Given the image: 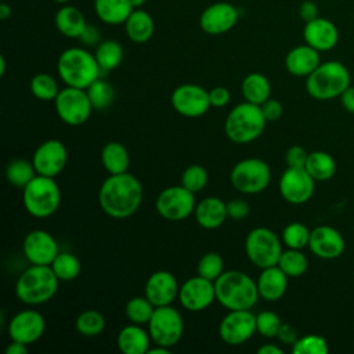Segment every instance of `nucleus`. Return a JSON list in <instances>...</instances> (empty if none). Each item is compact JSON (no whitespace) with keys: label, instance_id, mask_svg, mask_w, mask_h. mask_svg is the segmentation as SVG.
I'll return each instance as SVG.
<instances>
[{"label":"nucleus","instance_id":"27","mask_svg":"<svg viewBox=\"0 0 354 354\" xmlns=\"http://www.w3.org/2000/svg\"><path fill=\"white\" fill-rule=\"evenodd\" d=\"M149 332L142 325L130 324L122 328L116 336V344L123 354H147L151 344Z\"/></svg>","mask_w":354,"mask_h":354},{"label":"nucleus","instance_id":"55","mask_svg":"<svg viewBox=\"0 0 354 354\" xmlns=\"http://www.w3.org/2000/svg\"><path fill=\"white\" fill-rule=\"evenodd\" d=\"M6 354H28V344L11 340V343L6 347Z\"/></svg>","mask_w":354,"mask_h":354},{"label":"nucleus","instance_id":"19","mask_svg":"<svg viewBox=\"0 0 354 354\" xmlns=\"http://www.w3.org/2000/svg\"><path fill=\"white\" fill-rule=\"evenodd\" d=\"M44 329V317L36 310H22L17 313L8 322L10 339L28 346L37 342L43 336Z\"/></svg>","mask_w":354,"mask_h":354},{"label":"nucleus","instance_id":"33","mask_svg":"<svg viewBox=\"0 0 354 354\" xmlns=\"http://www.w3.org/2000/svg\"><path fill=\"white\" fill-rule=\"evenodd\" d=\"M304 169L315 181H328L336 173V162L330 153L314 151L308 153Z\"/></svg>","mask_w":354,"mask_h":354},{"label":"nucleus","instance_id":"6","mask_svg":"<svg viewBox=\"0 0 354 354\" xmlns=\"http://www.w3.org/2000/svg\"><path fill=\"white\" fill-rule=\"evenodd\" d=\"M267 119L261 106L252 102H241L230 111L224 122L227 137L235 144H248L261 136Z\"/></svg>","mask_w":354,"mask_h":354},{"label":"nucleus","instance_id":"9","mask_svg":"<svg viewBox=\"0 0 354 354\" xmlns=\"http://www.w3.org/2000/svg\"><path fill=\"white\" fill-rule=\"evenodd\" d=\"M230 180L232 187L246 195L263 192L271 180L268 163L259 158H246L239 160L231 170Z\"/></svg>","mask_w":354,"mask_h":354},{"label":"nucleus","instance_id":"23","mask_svg":"<svg viewBox=\"0 0 354 354\" xmlns=\"http://www.w3.org/2000/svg\"><path fill=\"white\" fill-rule=\"evenodd\" d=\"M303 39L304 43L319 53L329 51L339 41V30L330 19L317 17L315 19L306 22L303 28Z\"/></svg>","mask_w":354,"mask_h":354},{"label":"nucleus","instance_id":"49","mask_svg":"<svg viewBox=\"0 0 354 354\" xmlns=\"http://www.w3.org/2000/svg\"><path fill=\"white\" fill-rule=\"evenodd\" d=\"M261 111L264 118L267 119V122H274L278 120L282 116L283 112V106L278 100L274 98H268L266 102H263L261 105Z\"/></svg>","mask_w":354,"mask_h":354},{"label":"nucleus","instance_id":"26","mask_svg":"<svg viewBox=\"0 0 354 354\" xmlns=\"http://www.w3.org/2000/svg\"><path fill=\"white\" fill-rule=\"evenodd\" d=\"M194 214L196 223L202 228L214 230L218 228L228 217L227 203L217 196H207L196 203Z\"/></svg>","mask_w":354,"mask_h":354},{"label":"nucleus","instance_id":"57","mask_svg":"<svg viewBox=\"0 0 354 354\" xmlns=\"http://www.w3.org/2000/svg\"><path fill=\"white\" fill-rule=\"evenodd\" d=\"M12 14V10L11 7L7 4V3H1L0 4V18L1 19H8Z\"/></svg>","mask_w":354,"mask_h":354},{"label":"nucleus","instance_id":"56","mask_svg":"<svg viewBox=\"0 0 354 354\" xmlns=\"http://www.w3.org/2000/svg\"><path fill=\"white\" fill-rule=\"evenodd\" d=\"M282 348L278 347L277 344H272V343H267V344H263L257 348V354H282Z\"/></svg>","mask_w":354,"mask_h":354},{"label":"nucleus","instance_id":"2","mask_svg":"<svg viewBox=\"0 0 354 354\" xmlns=\"http://www.w3.org/2000/svg\"><path fill=\"white\" fill-rule=\"evenodd\" d=\"M216 300L227 310H252L259 300L257 283L242 271H224L216 281Z\"/></svg>","mask_w":354,"mask_h":354},{"label":"nucleus","instance_id":"39","mask_svg":"<svg viewBox=\"0 0 354 354\" xmlns=\"http://www.w3.org/2000/svg\"><path fill=\"white\" fill-rule=\"evenodd\" d=\"M86 91H87V95L90 98L93 108L100 109V111L111 106V104L113 102V98H115V90H113L112 84L101 77L94 80L86 88Z\"/></svg>","mask_w":354,"mask_h":354},{"label":"nucleus","instance_id":"7","mask_svg":"<svg viewBox=\"0 0 354 354\" xmlns=\"http://www.w3.org/2000/svg\"><path fill=\"white\" fill-rule=\"evenodd\" d=\"M22 203L25 210L36 218L53 216L61 203V191L54 177L37 174L22 189Z\"/></svg>","mask_w":354,"mask_h":354},{"label":"nucleus","instance_id":"60","mask_svg":"<svg viewBox=\"0 0 354 354\" xmlns=\"http://www.w3.org/2000/svg\"><path fill=\"white\" fill-rule=\"evenodd\" d=\"M6 73V58L0 55V76H4Z\"/></svg>","mask_w":354,"mask_h":354},{"label":"nucleus","instance_id":"40","mask_svg":"<svg viewBox=\"0 0 354 354\" xmlns=\"http://www.w3.org/2000/svg\"><path fill=\"white\" fill-rule=\"evenodd\" d=\"M75 328L77 330V333L87 336V337H93L100 335L104 328H105V318L104 315L97 311V310H84L82 311L76 321H75Z\"/></svg>","mask_w":354,"mask_h":354},{"label":"nucleus","instance_id":"47","mask_svg":"<svg viewBox=\"0 0 354 354\" xmlns=\"http://www.w3.org/2000/svg\"><path fill=\"white\" fill-rule=\"evenodd\" d=\"M307 151L300 145H292L285 153V162L288 167H304L307 162Z\"/></svg>","mask_w":354,"mask_h":354},{"label":"nucleus","instance_id":"48","mask_svg":"<svg viewBox=\"0 0 354 354\" xmlns=\"http://www.w3.org/2000/svg\"><path fill=\"white\" fill-rule=\"evenodd\" d=\"M249 205L243 199H232L227 202V214L232 220H242L249 214Z\"/></svg>","mask_w":354,"mask_h":354},{"label":"nucleus","instance_id":"36","mask_svg":"<svg viewBox=\"0 0 354 354\" xmlns=\"http://www.w3.org/2000/svg\"><path fill=\"white\" fill-rule=\"evenodd\" d=\"M277 266L289 278H297V277H301L307 271L308 260L300 249L288 248V250H282Z\"/></svg>","mask_w":354,"mask_h":354},{"label":"nucleus","instance_id":"14","mask_svg":"<svg viewBox=\"0 0 354 354\" xmlns=\"http://www.w3.org/2000/svg\"><path fill=\"white\" fill-rule=\"evenodd\" d=\"M170 102L173 109L185 118H199L212 106L209 91L202 86L192 83H185L176 87L171 93Z\"/></svg>","mask_w":354,"mask_h":354},{"label":"nucleus","instance_id":"59","mask_svg":"<svg viewBox=\"0 0 354 354\" xmlns=\"http://www.w3.org/2000/svg\"><path fill=\"white\" fill-rule=\"evenodd\" d=\"M129 1L133 6V8H141L147 0H129Z\"/></svg>","mask_w":354,"mask_h":354},{"label":"nucleus","instance_id":"13","mask_svg":"<svg viewBox=\"0 0 354 354\" xmlns=\"http://www.w3.org/2000/svg\"><path fill=\"white\" fill-rule=\"evenodd\" d=\"M256 330V315L250 310H230L218 325V335L228 346L246 343Z\"/></svg>","mask_w":354,"mask_h":354},{"label":"nucleus","instance_id":"35","mask_svg":"<svg viewBox=\"0 0 354 354\" xmlns=\"http://www.w3.org/2000/svg\"><path fill=\"white\" fill-rule=\"evenodd\" d=\"M36 176L37 173L33 163L26 159H14L6 167L7 181L21 189H24Z\"/></svg>","mask_w":354,"mask_h":354},{"label":"nucleus","instance_id":"34","mask_svg":"<svg viewBox=\"0 0 354 354\" xmlns=\"http://www.w3.org/2000/svg\"><path fill=\"white\" fill-rule=\"evenodd\" d=\"M95 59L101 68V72H109L116 69L123 59V47L113 39L101 40L95 46Z\"/></svg>","mask_w":354,"mask_h":354},{"label":"nucleus","instance_id":"46","mask_svg":"<svg viewBox=\"0 0 354 354\" xmlns=\"http://www.w3.org/2000/svg\"><path fill=\"white\" fill-rule=\"evenodd\" d=\"M282 321L278 314L272 311H261L256 315V330L263 337L272 339L277 337Z\"/></svg>","mask_w":354,"mask_h":354},{"label":"nucleus","instance_id":"51","mask_svg":"<svg viewBox=\"0 0 354 354\" xmlns=\"http://www.w3.org/2000/svg\"><path fill=\"white\" fill-rule=\"evenodd\" d=\"M79 39L86 46H98L101 41V33L95 25L87 24Z\"/></svg>","mask_w":354,"mask_h":354},{"label":"nucleus","instance_id":"10","mask_svg":"<svg viewBox=\"0 0 354 354\" xmlns=\"http://www.w3.org/2000/svg\"><path fill=\"white\" fill-rule=\"evenodd\" d=\"M148 332L155 344L171 348L176 346L184 332V321L181 314L169 306L156 307L149 322Z\"/></svg>","mask_w":354,"mask_h":354},{"label":"nucleus","instance_id":"31","mask_svg":"<svg viewBox=\"0 0 354 354\" xmlns=\"http://www.w3.org/2000/svg\"><path fill=\"white\" fill-rule=\"evenodd\" d=\"M101 163L109 174L126 173L130 165V156L126 147L118 141L106 142L101 149Z\"/></svg>","mask_w":354,"mask_h":354},{"label":"nucleus","instance_id":"16","mask_svg":"<svg viewBox=\"0 0 354 354\" xmlns=\"http://www.w3.org/2000/svg\"><path fill=\"white\" fill-rule=\"evenodd\" d=\"M68 162V151L62 141L47 140L41 142L32 156V163L36 173L40 176L55 177L58 176Z\"/></svg>","mask_w":354,"mask_h":354},{"label":"nucleus","instance_id":"22","mask_svg":"<svg viewBox=\"0 0 354 354\" xmlns=\"http://www.w3.org/2000/svg\"><path fill=\"white\" fill-rule=\"evenodd\" d=\"M178 290L180 285L176 277L165 270L152 272L148 277L144 288L145 296L155 307L171 304L174 299L178 297Z\"/></svg>","mask_w":354,"mask_h":354},{"label":"nucleus","instance_id":"4","mask_svg":"<svg viewBox=\"0 0 354 354\" xmlns=\"http://www.w3.org/2000/svg\"><path fill=\"white\" fill-rule=\"evenodd\" d=\"M59 279L50 266L32 264L15 282V296L28 306L47 303L58 290Z\"/></svg>","mask_w":354,"mask_h":354},{"label":"nucleus","instance_id":"5","mask_svg":"<svg viewBox=\"0 0 354 354\" xmlns=\"http://www.w3.org/2000/svg\"><path fill=\"white\" fill-rule=\"evenodd\" d=\"M351 84L347 66L339 61L321 62L306 77V90L310 97L319 101L333 100Z\"/></svg>","mask_w":354,"mask_h":354},{"label":"nucleus","instance_id":"24","mask_svg":"<svg viewBox=\"0 0 354 354\" xmlns=\"http://www.w3.org/2000/svg\"><path fill=\"white\" fill-rule=\"evenodd\" d=\"M321 64L319 51L308 46L307 43L300 44L289 50L285 57L286 71L299 77H307Z\"/></svg>","mask_w":354,"mask_h":354},{"label":"nucleus","instance_id":"54","mask_svg":"<svg viewBox=\"0 0 354 354\" xmlns=\"http://www.w3.org/2000/svg\"><path fill=\"white\" fill-rule=\"evenodd\" d=\"M340 102H342V106L350 112V113H354V86H348L342 94H340Z\"/></svg>","mask_w":354,"mask_h":354},{"label":"nucleus","instance_id":"38","mask_svg":"<svg viewBox=\"0 0 354 354\" xmlns=\"http://www.w3.org/2000/svg\"><path fill=\"white\" fill-rule=\"evenodd\" d=\"M155 308L147 296H134L126 303L124 314L130 324L148 325Z\"/></svg>","mask_w":354,"mask_h":354},{"label":"nucleus","instance_id":"28","mask_svg":"<svg viewBox=\"0 0 354 354\" xmlns=\"http://www.w3.org/2000/svg\"><path fill=\"white\" fill-rule=\"evenodd\" d=\"M54 24L61 35L71 39H79L87 26L83 12L77 7L68 4L58 8L54 17Z\"/></svg>","mask_w":354,"mask_h":354},{"label":"nucleus","instance_id":"58","mask_svg":"<svg viewBox=\"0 0 354 354\" xmlns=\"http://www.w3.org/2000/svg\"><path fill=\"white\" fill-rule=\"evenodd\" d=\"M147 354H170V348L165 347V346H160V344H156L153 348L149 347Z\"/></svg>","mask_w":354,"mask_h":354},{"label":"nucleus","instance_id":"3","mask_svg":"<svg viewBox=\"0 0 354 354\" xmlns=\"http://www.w3.org/2000/svg\"><path fill=\"white\" fill-rule=\"evenodd\" d=\"M57 72L66 86L86 90L100 77L101 68L95 55L88 50L82 47H69L59 54Z\"/></svg>","mask_w":354,"mask_h":354},{"label":"nucleus","instance_id":"41","mask_svg":"<svg viewBox=\"0 0 354 354\" xmlns=\"http://www.w3.org/2000/svg\"><path fill=\"white\" fill-rule=\"evenodd\" d=\"M30 93L41 101H54L59 93L57 80L48 73H37L30 79Z\"/></svg>","mask_w":354,"mask_h":354},{"label":"nucleus","instance_id":"44","mask_svg":"<svg viewBox=\"0 0 354 354\" xmlns=\"http://www.w3.org/2000/svg\"><path fill=\"white\" fill-rule=\"evenodd\" d=\"M328 351V342L319 335H306L297 337V340L292 344L293 354H326Z\"/></svg>","mask_w":354,"mask_h":354},{"label":"nucleus","instance_id":"52","mask_svg":"<svg viewBox=\"0 0 354 354\" xmlns=\"http://www.w3.org/2000/svg\"><path fill=\"white\" fill-rule=\"evenodd\" d=\"M299 15L304 22L313 21L317 17H319L318 12V6L313 1V0H304L300 6H299Z\"/></svg>","mask_w":354,"mask_h":354},{"label":"nucleus","instance_id":"32","mask_svg":"<svg viewBox=\"0 0 354 354\" xmlns=\"http://www.w3.org/2000/svg\"><path fill=\"white\" fill-rule=\"evenodd\" d=\"M241 91L245 101L261 105L270 98L271 94V84L267 76L259 72H252L246 75L241 84Z\"/></svg>","mask_w":354,"mask_h":354},{"label":"nucleus","instance_id":"53","mask_svg":"<svg viewBox=\"0 0 354 354\" xmlns=\"http://www.w3.org/2000/svg\"><path fill=\"white\" fill-rule=\"evenodd\" d=\"M277 337L283 342V343H289V344H293L296 340H297V335H296V330L288 325V324H282L281 328H279V332L277 335Z\"/></svg>","mask_w":354,"mask_h":354},{"label":"nucleus","instance_id":"8","mask_svg":"<svg viewBox=\"0 0 354 354\" xmlns=\"http://www.w3.org/2000/svg\"><path fill=\"white\" fill-rule=\"evenodd\" d=\"M245 252L259 268L277 266L282 253V243L277 234L266 227H256L246 235Z\"/></svg>","mask_w":354,"mask_h":354},{"label":"nucleus","instance_id":"45","mask_svg":"<svg viewBox=\"0 0 354 354\" xmlns=\"http://www.w3.org/2000/svg\"><path fill=\"white\" fill-rule=\"evenodd\" d=\"M207 170L201 165H191L181 174V185L194 194L202 191L207 185Z\"/></svg>","mask_w":354,"mask_h":354},{"label":"nucleus","instance_id":"21","mask_svg":"<svg viewBox=\"0 0 354 354\" xmlns=\"http://www.w3.org/2000/svg\"><path fill=\"white\" fill-rule=\"evenodd\" d=\"M236 21L238 10L228 1H217L207 6L199 17V25L207 35H223L231 30Z\"/></svg>","mask_w":354,"mask_h":354},{"label":"nucleus","instance_id":"61","mask_svg":"<svg viewBox=\"0 0 354 354\" xmlns=\"http://www.w3.org/2000/svg\"><path fill=\"white\" fill-rule=\"evenodd\" d=\"M53 1H55L58 4H68L71 0H53Z\"/></svg>","mask_w":354,"mask_h":354},{"label":"nucleus","instance_id":"42","mask_svg":"<svg viewBox=\"0 0 354 354\" xmlns=\"http://www.w3.org/2000/svg\"><path fill=\"white\" fill-rule=\"evenodd\" d=\"M310 232L311 230H308L307 225H304L303 223H299V221L289 223L282 231V242L290 249L301 250L303 248L308 246Z\"/></svg>","mask_w":354,"mask_h":354},{"label":"nucleus","instance_id":"30","mask_svg":"<svg viewBox=\"0 0 354 354\" xmlns=\"http://www.w3.org/2000/svg\"><path fill=\"white\" fill-rule=\"evenodd\" d=\"M133 10L129 0H94L95 15L106 25L124 24Z\"/></svg>","mask_w":354,"mask_h":354},{"label":"nucleus","instance_id":"18","mask_svg":"<svg viewBox=\"0 0 354 354\" xmlns=\"http://www.w3.org/2000/svg\"><path fill=\"white\" fill-rule=\"evenodd\" d=\"M22 252L30 264L50 266L59 253L55 238L44 230L28 232L22 242Z\"/></svg>","mask_w":354,"mask_h":354},{"label":"nucleus","instance_id":"15","mask_svg":"<svg viewBox=\"0 0 354 354\" xmlns=\"http://www.w3.org/2000/svg\"><path fill=\"white\" fill-rule=\"evenodd\" d=\"M279 194L292 205L308 202L315 189V180L304 167H288L279 178Z\"/></svg>","mask_w":354,"mask_h":354},{"label":"nucleus","instance_id":"25","mask_svg":"<svg viewBox=\"0 0 354 354\" xmlns=\"http://www.w3.org/2000/svg\"><path fill=\"white\" fill-rule=\"evenodd\" d=\"M288 278L289 277L278 266L263 268L256 281L259 296L266 301L279 300L286 293Z\"/></svg>","mask_w":354,"mask_h":354},{"label":"nucleus","instance_id":"1","mask_svg":"<svg viewBox=\"0 0 354 354\" xmlns=\"http://www.w3.org/2000/svg\"><path fill=\"white\" fill-rule=\"evenodd\" d=\"M142 185L130 173L109 174L98 191V202L105 214L112 218H127L134 214L142 201Z\"/></svg>","mask_w":354,"mask_h":354},{"label":"nucleus","instance_id":"20","mask_svg":"<svg viewBox=\"0 0 354 354\" xmlns=\"http://www.w3.org/2000/svg\"><path fill=\"white\" fill-rule=\"evenodd\" d=\"M346 248L342 232L330 225H318L311 230L308 249L322 260H333L343 254Z\"/></svg>","mask_w":354,"mask_h":354},{"label":"nucleus","instance_id":"29","mask_svg":"<svg viewBox=\"0 0 354 354\" xmlns=\"http://www.w3.org/2000/svg\"><path fill=\"white\" fill-rule=\"evenodd\" d=\"M127 37L134 43L148 41L155 32V22L151 14L142 8H134L124 22Z\"/></svg>","mask_w":354,"mask_h":354},{"label":"nucleus","instance_id":"17","mask_svg":"<svg viewBox=\"0 0 354 354\" xmlns=\"http://www.w3.org/2000/svg\"><path fill=\"white\" fill-rule=\"evenodd\" d=\"M216 300L214 282L201 275L187 279L178 290L180 304L192 313L207 308Z\"/></svg>","mask_w":354,"mask_h":354},{"label":"nucleus","instance_id":"50","mask_svg":"<svg viewBox=\"0 0 354 354\" xmlns=\"http://www.w3.org/2000/svg\"><path fill=\"white\" fill-rule=\"evenodd\" d=\"M231 98V93L227 87L223 86H217L213 87L209 91V100H210V105L214 108H223L230 102Z\"/></svg>","mask_w":354,"mask_h":354},{"label":"nucleus","instance_id":"12","mask_svg":"<svg viewBox=\"0 0 354 354\" xmlns=\"http://www.w3.org/2000/svg\"><path fill=\"white\" fill-rule=\"evenodd\" d=\"M195 194L183 185L165 188L156 198L158 213L169 221H181L195 212Z\"/></svg>","mask_w":354,"mask_h":354},{"label":"nucleus","instance_id":"11","mask_svg":"<svg viewBox=\"0 0 354 354\" xmlns=\"http://www.w3.org/2000/svg\"><path fill=\"white\" fill-rule=\"evenodd\" d=\"M58 118L68 126H80L87 122L94 109L84 88L66 86L54 100Z\"/></svg>","mask_w":354,"mask_h":354},{"label":"nucleus","instance_id":"43","mask_svg":"<svg viewBox=\"0 0 354 354\" xmlns=\"http://www.w3.org/2000/svg\"><path fill=\"white\" fill-rule=\"evenodd\" d=\"M196 272H198V275L214 282L224 272L223 257L216 252L205 253L198 261Z\"/></svg>","mask_w":354,"mask_h":354},{"label":"nucleus","instance_id":"37","mask_svg":"<svg viewBox=\"0 0 354 354\" xmlns=\"http://www.w3.org/2000/svg\"><path fill=\"white\" fill-rule=\"evenodd\" d=\"M59 281H73L79 277L82 266L80 260L69 252H59L50 264Z\"/></svg>","mask_w":354,"mask_h":354}]
</instances>
